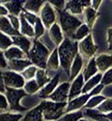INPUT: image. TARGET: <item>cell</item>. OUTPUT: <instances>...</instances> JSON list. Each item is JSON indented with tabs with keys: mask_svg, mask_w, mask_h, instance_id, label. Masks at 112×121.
Returning <instances> with one entry per match:
<instances>
[{
	"mask_svg": "<svg viewBox=\"0 0 112 121\" xmlns=\"http://www.w3.org/2000/svg\"><path fill=\"white\" fill-rule=\"evenodd\" d=\"M84 19H85V22L90 28H93V26L95 25L96 23V21L99 17V13L98 11H96L95 9H93L92 7H87L85 10H84Z\"/></svg>",
	"mask_w": 112,
	"mask_h": 121,
	"instance_id": "27",
	"label": "cell"
},
{
	"mask_svg": "<svg viewBox=\"0 0 112 121\" xmlns=\"http://www.w3.org/2000/svg\"><path fill=\"white\" fill-rule=\"evenodd\" d=\"M104 0H92V3H91V7H92L93 9H95L96 11H98V10L100 9L101 3H103Z\"/></svg>",
	"mask_w": 112,
	"mask_h": 121,
	"instance_id": "47",
	"label": "cell"
},
{
	"mask_svg": "<svg viewBox=\"0 0 112 121\" xmlns=\"http://www.w3.org/2000/svg\"><path fill=\"white\" fill-rule=\"evenodd\" d=\"M104 116L109 120V121H112V112H108V113H104Z\"/></svg>",
	"mask_w": 112,
	"mask_h": 121,
	"instance_id": "50",
	"label": "cell"
},
{
	"mask_svg": "<svg viewBox=\"0 0 112 121\" xmlns=\"http://www.w3.org/2000/svg\"><path fill=\"white\" fill-rule=\"evenodd\" d=\"M70 88H71L70 82H61L56 87L53 93L48 97V99L50 101H52V102H56V103H65L69 100Z\"/></svg>",
	"mask_w": 112,
	"mask_h": 121,
	"instance_id": "9",
	"label": "cell"
},
{
	"mask_svg": "<svg viewBox=\"0 0 112 121\" xmlns=\"http://www.w3.org/2000/svg\"><path fill=\"white\" fill-rule=\"evenodd\" d=\"M84 84H85V79H84L83 74L81 73L74 80H72L71 88H70V94H69V101L82 94Z\"/></svg>",
	"mask_w": 112,
	"mask_h": 121,
	"instance_id": "11",
	"label": "cell"
},
{
	"mask_svg": "<svg viewBox=\"0 0 112 121\" xmlns=\"http://www.w3.org/2000/svg\"><path fill=\"white\" fill-rule=\"evenodd\" d=\"M4 55L8 61L10 60H15V59H24L28 58L27 53H25L23 50H21L19 48L16 46H12L4 52Z\"/></svg>",
	"mask_w": 112,
	"mask_h": 121,
	"instance_id": "21",
	"label": "cell"
},
{
	"mask_svg": "<svg viewBox=\"0 0 112 121\" xmlns=\"http://www.w3.org/2000/svg\"><path fill=\"white\" fill-rule=\"evenodd\" d=\"M11 0H0V4H2V5H5L7 4L8 2H10Z\"/></svg>",
	"mask_w": 112,
	"mask_h": 121,
	"instance_id": "51",
	"label": "cell"
},
{
	"mask_svg": "<svg viewBox=\"0 0 112 121\" xmlns=\"http://www.w3.org/2000/svg\"><path fill=\"white\" fill-rule=\"evenodd\" d=\"M78 121H90L89 119H85V118H81L80 120H78Z\"/></svg>",
	"mask_w": 112,
	"mask_h": 121,
	"instance_id": "52",
	"label": "cell"
},
{
	"mask_svg": "<svg viewBox=\"0 0 112 121\" xmlns=\"http://www.w3.org/2000/svg\"><path fill=\"white\" fill-rule=\"evenodd\" d=\"M104 85L103 83H100L99 85H97V86L92 90V91L89 93L90 97H92V96H97V95H100V93H101V91L104 90Z\"/></svg>",
	"mask_w": 112,
	"mask_h": 121,
	"instance_id": "45",
	"label": "cell"
},
{
	"mask_svg": "<svg viewBox=\"0 0 112 121\" xmlns=\"http://www.w3.org/2000/svg\"><path fill=\"white\" fill-rule=\"evenodd\" d=\"M23 118L21 113L5 112L0 114V121H20Z\"/></svg>",
	"mask_w": 112,
	"mask_h": 121,
	"instance_id": "37",
	"label": "cell"
},
{
	"mask_svg": "<svg viewBox=\"0 0 112 121\" xmlns=\"http://www.w3.org/2000/svg\"><path fill=\"white\" fill-rule=\"evenodd\" d=\"M3 79L6 87L16 89H22L26 82L21 74L10 71V70L3 72Z\"/></svg>",
	"mask_w": 112,
	"mask_h": 121,
	"instance_id": "6",
	"label": "cell"
},
{
	"mask_svg": "<svg viewBox=\"0 0 112 121\" xmlns=\"http://www.w3.org/2000/svg\"><path fill=\"white\" fill-rule=\"evenodd\" d=\"M46 2V0H24L23 11H27L39 16Z\"/></svg>",
	"mask_w": 112,
	"mask_h": 121,
	"instance_id": "18",
	"label": "cell"
},
{
	"mask_svg": "<svg viewBox=\"0 0 112 121\" xmlns=\"http://www.w3.org/2000/svg\"><path fill=\"white\" fill-rule=\"evenodd\" d=\"M90 34H91V28L86 23H82L72 35V40L76 42H80Z\"/></svg>",
	"mask_w": 112,
	"mask_h": 121,
	"instance_id": "29",
	"label": "cell"
},
{
	"mask_svg": "<svg viewBox=\"0 0 112 121\" xmlns=\"http://www.w3.org/2000/svg\"><path fill=\"white\" fill-rule=\"evenodd\" d=\"M8 68V60L4 55L3 50H0V70L7 69Z\"/></svg>",
	"mask_w": 112,
	"mask_h": 121,
	"instance_id": "44",
	"label": "cell"
},
{
	"mask_svg": "<svg viewBox=\"0 0 112 121\" xmlns=\"http://www.w3.org/2000/svg\"><path fill=\"white\" fill-rule=\"evenodd\" d=\"M101 83H103L104 86L112 84V68H110L109 70L105 73L103 74V79H101Z\"/></svg>",
	"mask_w": 112,
	"mask_h": 121,
	"instance_id": "40",
	"label": "cell"
},
{
	"mask_svg": "<svg viewBox=\"0 0 112 121\" xmlns=\"http://www.w3.org/2000/svg\"><path fill=\"white\" fill-rule=\"evenodd\" d=\"M106 39H107V49L112 50V27H109L106 31Z\"/></svg>",
	"mask_w": 112,
	"mask_h": 121,
	"instance_id": "46",
	"label": "cell"
},
{
	"mask_svg": "<svg viewBox=\"0 0 112 121\" xmlns=\"http://www.w3.org/2000/svg\"><path fill=\"white\" fill-rule=\"evenodd\" d=\"M22 14H23L24 17L26 18V21H27L30 24H32V25L34 26V24H35L36 22H37V19L39 18V16H38V15H35V14H33V13L27 12V11H23Z\"/></svg>",
	"mask_w": 112,
	"mask_h": 121,
	"instance_id": "41",
	"label": "cell"
},
{
	"mask_svg": "<svg viewBox=\"0 0 112 121\" xmlns=\"http://www.w3.org/2000/svg\"><path fill=\"white\" fill-rule=\"evenodd\" d=\"M105 99H106V97L101 94L97 95V96H92L88 100L87 104L85 105V108H97Z\"/></svg>",
	"mask_w": 112,
	"mask_h": 121,
	"instance_id": "33",
	"label": "cell"
},
{
	"mask_svg": "<svg viewBox=\"0 0 112 121\" xmlns=\"http://www.w3.org/2000/svg\"><path fill=\"white\" fill-rule=\"evenodd\" d=\"M48 36H49L50 40H51V42L57 47H59L65 40L63 30H62V28H61L60 24L57 23V22L54 23L48 29Z\"/></svg>",
	"mask_w": 112,
	"mask_h": 121,
	"instance_id": "14",
	"label": "cell"
},
{
	"mask_svg": "<svg viewBox=\"0 0 112 121\" xmlns=\"http://www.w3.org/2000/svg\"><path fill=\"white\" fill-rule=\"evenodd\" d=\"M0 31L9 35V36H17V35H20L19 31L16 30L12 23L10 22L8 17H0Z\"/></svg>",
	"mask_w": 112,
	"mask_h": 121,
	"instance_id": "24",
	"label": "cell"
},
{
	"mask_svg": "<svg viewBox=\"0 0 112 121\" xmlns=\"http://www.w3.org/2000/svg\"><path fill=\"white\" fill-rule=\"evenodd\" d=\"M99 72V69H98V66H97V63H96V57H92L91 59H89V61L87 63V65L85 66L84 70H83V77H84V79L85 82L88 80L89 78H91L92 77H94L95 75H97Z\"/></svg>",
	"mask_w": 112,
	"mask_h": 121,
	"instance_id": "25",
	"label": "cell"
},
{
	"mask_svg": "<svg viewBox=\"0 0 112 121\" xmlns=\"http://www.w3.org/2000/svg\"><path fill=\"white\" fill-rule=\"evenodd\" d=\"M50 52H49V49L45 46V44H43L39 40H35L27 56L33 65L41 69H46L47 59Z\"/></svg>",
	"mask_w": 112,
	"mask_h": 121,
	"instance_id": "2",
	"label": "cell"
},
{
	"mask_svg": "<svg viewBox=\"0 0 112 121\" xmlns=\"http://www.w3.org/2000/svg\"><path fill=\"white\" fill-rule=\"evenodd\" d=\"M97 49L98 46L95 44L93 36L91 34L88 35L85 39H83L82 41L78 42V52L82 57L91 59L92 57H94Z\"/></svg>",
	"mask_w": 112,
	"mask_h": 121,
	"instance_id": "7",
	"label": "cell"
},
{
	"mask_svg": "<svg viewBox=\"0 0 112 121\" xmlns=\"http://www.w3.org/2000/svg\"><path fill=\"white\" fill-rule=\"evenodd\" d=\"M46 31V26L44 25V23L41 21V18L39 17L37 19L36 23L34 24V32H35V40H39V38H41Z\"/></svg>",
	"mask_w": 112,
	"mask_h": 121,
	"instance_id": "38",
	"label": "cell"
},
{
	"mask_svg": "<svg viewBox=\"0 0 112 121\" xmlns=\"http://www.w3.org/2000/svg\"><path fill=\"white\" fill-rule=\"evenodd\" d=\"M90 99L89 94H81L72 100H70L67 105V112H76V110L81 109L85 105L87 104L88 100Z\"/></svg>",
	"mask_w": 112,
	"mask_h": 121,
	"instance_id": "12",
	"label": "cell"
},
{
	"mask_svg": "<svg viewBox=\"0 0 112 121\" xmlns=\"http://www.w3.org/2000/svg\"><path fill=\"white\" fill-rule=\"evenodd\" d=\"M8 16H9V12H8L6 6L0 4V17H8Z\"/></svg>",
	"mask_w": 112,
	"mask_h": 121,
	"instance_id": "49",
	"label": "cell"
},
{
	"mask_svg": "<svg viewBox=\"0 0 112 121\" xmlns=\"http://www.w3.org/2000/svg\"><path fill=\"white\" fill-rule=\"evenodd\" d=\"M101 79H103V74L98 73L94 77H92L88 80H86L84 87H83V90H82V94H89L97 85L101 83Z\"/></svg>",
	"mask_w": 112,
	"mask_h": 121,
	"instance_id": "26",
	"label": "cell"
},
{
	"mask_svg": "<svg viewBox=\"0 0 112 121\" xmlns=\"http://www.w3.org/2000/svg\"><path fill=\"white\" fill-rule=\"evenodd\" d=\"M23 4L24 0H11L10 2L5 4L9 15H13L19 17L20 14L23 12Z\"/></svg>",
	"mask_w": 112,
	"mask_h": 121,
	"instance_id": "23",
	"label": "cell"
},
{
	"mask_svg": "<svg viewBox=\"0 0 112 121\" xmlns=\"http://www.w3.org/2000/svg\"><path fill=\"white\" fill-rule=\"evenodd\" d=\"M61 67L60 64V58H59V53H58V48H54L49 54V57L47 59V64H46V69L51 70V71H56L58 68Z\"/></svg>",
	"mask_w": 112,
	"mask_h": 121,
	"instance_id": "28",
	"label": "cell"
},
{
	"mask_svg": "<svg viewBox=\"0 0 112 121\" xmlns=\"http://www.w3.org/2000/svg\"><path fill=\"white\" fill-rule=\"evenodd\" d=\"M39 17L41 18V21H42V22L46 26V28L49 29L54 23H56L57 16H56L55 8L46 1L44 7L42 8V10H41Z\"/></svg>",
	"mask_w": 112,
	"mask_h": 121,
	"instance_id": "8",
	"label": "cell"
},
{
	"mask_svg": "<svg viewBox=\"0 0 112 121\" xmlns=\"http://www.w3.org/2000/svg\"><path fill=\"white\" fill-rule=\"evenodd\" d=\"M12 46H14L12 37L0 31V50L5 52L6 49L11 48Z\"/></svg>",
	"mask_w": 112,
	"mask_h": 121,
	"instance_id": "34",
	"label": "cell"
},
{
	"mask_svg": "<svg viewBox=\"0 0 112 121\" xmlns=\"http://www.w3.org/2000/svg\"><path fill=\"white\" fill-rule=\"evenodd\" d=\"M19 19H20V29H19V33L28 37V38H35V32H34V26L32 24H30L26 18L24 17L23 14L21 13L19 16Z\"/></svg>",
	"mask_w": 112,
	"mask_h": 121,
	"instance_id": "22",
	"label": "cell"
},
{
	"mask_svg": "<svg viewBox=\"0 0 112 121\" xmlns=\"http://www.w3.org/2000/svg\"><path fill=\"white\" fill-rule=\"evenodd\" d=\"M98 112H101V113H108V112H112V98H107L101 103L97 108Z\"/></svg>",
	"mask_w": 112,
	"mask_h": 121,
	"instance_id": "36",
	"label": "cell"
},
{
	"mask_svg": "<svg viewBox=\"0 0 112 121\" xmlns=\"http://www.w3.org/2000/svg\"><path fill=\"white\" fill-rule=\"evenodd\" d=\"M84 112L81 109L72 112H66L62 117L59 119V121H78L81 118H83Z\"/></svg>",
	"mask_w": 112,
	"mask_h": 121,
	"instance_id": "31",
	"label": "cell"
},
{
	"mask_svg": "<svg viewBox=\"0 0 112 121\" xmlns=\"http://www.w3.org/2000/svg\"><path fill=\"white\" fill-rule=\"evenodd\" d=\"M23 89H24V91H25L27 94L33 95V94H35V93H37V92L40 91L41 87L39 86L37 80L34 78V79L27 80V82H25V84H24Z\"/></svg>",
	"mask_w": 112,
	"mask_h": 121,
	"instance_id": "32",
	"label": "cell"
},
{
	"mask_svg": "<svg viewBox=\"0 0 112 121\" xmlns=\"http://www.w3.org/2000/svg\"><path fill=\"white\" fill-rule=\"evenodd\" d=\"M6 91V86L4 84V79H3V72L0 71V92L4 93Z\"/></svg>",
	"mask_w": 112,
	"mask_h": 121,
	"instance_id": "48",
	"label": "cell"
},
{
	"mask_svg": "<svg viewBox=\"0 0 112 121\" xmlns=\"http://www.w3.org/2000/svg\"><path fill=\"white\" fill-rule=\"evenodd\" d=\"M57 13L59 14V24L63 32L69 34L71 37L75 32V30L83 23L76 16L72 15L65 9L62 11H57Z\"/></svg>",
	"mask_w": 112,
	"mask_h": 121,
	"instance_id": "4",
	"label": "cell"
},
{
	"mask_svg": "<svg viewBox=\"0 0 112 121\" xmlns=\"http://www.w3.org/2000/svg\"><path fill=\"white\" fill-rule=\"evenodd\" d=\"M59 78H60L59 75H55L53 78H51L49 82H47L44 87L40 89L39 97L42 99H48V97L53 93L56 87L59 85Z\"/></svg>",
	"mask_w": 112,
	"mask_h": 121,
	"instance_id": "13",
	"label": "cell"
},
{
	"mask_svg": "<svg viewBox=\"0 0 112 121\" xmlns=\"http://www.w3.org/2000/svg\"><path fill=\"white\" fill-rule=\"evenodd\" d=\"M8 18L10 22L12 23L13 27L17 30V31H19L20 29V19H19V17H17V16H13V15H9L8 16Z\"/></svg>",
	"mask_w": 112,
	"mask_h": 121,
	"instance_id": "42",
	"label": "cell"
},
{
	"mask_svg": "<svg viewBox=\"0 0 112 121\" xmlns=\"http://www.w3.org/2000/svg\"><path fill=\"white\" fill-rule=\"evenodd\" d=\"M35 79L37 80L39 86L42 88V87H44L47 82H50L51 78H50V77L47 75L46 69H41V68H39L38 71H37V74H36Z\"/></svg>",
	"mask_w": 112,
	"mask_h": 121,
	"instance_id": "30",
	"label": "cell"
},
{
	"mask_svg": "<svg viewBox=\"0 0 112 121\" xmlns=\"http://www.w3.org/2000/svg\"><path fill=\"white\" fill-rule=\"evenodd\" d=\"M43 114L46 121H56L59 120L67 112L68 102L65 103H56L52 101L44 100L42 103Z\"/></svg>",
	"mask_w": 112,
	"mask_h": 121,
	"instance_id": "3",
	"label": "cell"
},
{
	"mask_svg": "<svg viewBox=\"0 0 112 121\" xmlns=\"http://www.w3.org/2000/svg\"><path fill=\"white\" fill-rule=\"evenodd\" d=\"M82 68H83V57L78 53L76 55V57L75 58L74 62L72 63V66H71V69H70L69 78L71 82L74 80L79 74H81Z\"/></svg>",
	"mask_w": 112,
	"mask_h": 121,
	"instance_id": "19",
	"label": "cell"
},
{
	"mask_svg": "<svg viewBox=\"0 0 112 121\" xmlns=\"http://www.w3.org/2000/svg\"><path fill=\"white\" fill-rule=\"evenodd\" d=\"M12 40H13V44L14 46L19 48L21 50L25 53L28 54V52H30V49H31L32 46H33V43L30 41V39L28 37H25L23 35H17V36H13L12 37Z\"/></svg>",
	"mask_w": 112,
	"mask_h": 121,
	"instance_id": "17",
	"label": "cell"
},
{
	"mask_svg": "<svg viewBox=\"0 0 112 121\" xmlns=\"http://www.w3.org/2000/svg\"><path fill=\"white\" fill-rule=\"evenodd\" d=\"M44 114H43V108L42 105H38L34 108L30 109L29 112L23 116L21 121H44Z\"/></svg>",
	"mask_w": 112,
	"mask_h": 121,
	"instance_id": "20",
	"label": "cell"
},
{
	"mask_svg": "<svg viewBox=\"0 0 112 121\" xmlns=\"http://www.w3.org/2000/svg\"><path fill=\"white\" fill-rule=\"evenodd\" d=\"M57 48H58L61 67L69 74L72 63L74 62L76 55L79 53L78 52V42L74 41V40L70 38H65L63 43L59 47H57Z\"/></svg>",
	"mask_w": 112,
	"mask_h": 121,
	"instance_id": "1",
	"label": "cell"
},
{
	"mask_svg": "<svg viewBox=\"0 0 112 121\" xmlns=\"http://www.w3.org/2000/svg\"><path fill=\"white\" fill-rule=\"evenodd\" d=\"M38 67L35 66V65H31V66H29L27 67L24 71L21 73L22 77L24 78V79L26 80H30V79H34L36 78V74H37V71H38Z\"/></svg>",
	"mask_w": 112,
	"mask_h": 121,
	"instance_id": "35",
	"label": "cell"
},
{
	"mask_svg": "<svg viewBox=\"0 0 112 121\" xmlns=\"http://www.w3.org/2000/svg\"><path fill=\"white\" fill-rule=\"evenodd\" d=\"M46 1L50 5H52L55 8L56 11H62V10H64L66 3H67L66 0H46Z\"/></svg>",
	"mask_w": 112,
	"mask_h": 121,
	"instance_id": "39",
	"label": "cell"
},
{
	"mask_svg": "<svg viewBox=\"0 0 112 121\" xmlns=\"http://www.w3.org/2000/svg\"><path fill=\"white\" fill-rule=\"evenodd\" d=\"M96 63L100 73H105L112 68V55L108 53H101L96 56Z\"/></svg>",
	"mask_w": 112,
	"mask_h": 121,
	"instance_id": "16",
	"label": "cell"
},
{
	"mask_svg": "<svg viewBox=\"0 0 112 121\" xmlns=\"http://www.w3.org/2000/svg\"><path fill=\"white\" fill-rule=\"evenodd\" d=\"M91 3H92V0H68L65 10L75 16L80 15L83 14L84 10L87 7L91 6Z\"/></svg>",
	"mask_w": 112,
	"mask_h": 121,
	"instance_id": "10",
	"label": "cell"
},
{
	"mask_svg": "<svg viewBox=\"0 0 112 121\" xmlns=\"http://www.w3.org/2000/svg\"><path fill=\"white\" fill-rule=\"evenodd\" d=\"M5 95L9 102V108L13 112H25L26 108L20 105V100L24 96L27 95V93L24 91V89H16V88H9L6 87Z\"/></svg>",
	"mask_w": 112,
	"mask_h": 121,
	"instance_id": "5",
	"label": "cell"
},
{
	"mask_svg": "<svg viewBox=\"0 0 112 121\" xmlns=\"http://www.w3.org/2000/svg\"><path fill=\"white\" fill-rule=\"evenodd\" d=\"M9 108V102L6 95L0 92V109H8Z\"/></svg>",
	"mask_w": 112,
	"mask_h": 121,
	"instance_id": "43",
	"label": "cell"
},
{
	"mask_svg": "<svg viewBox=\"0 0 112 121\" xmlns=\"http://www.w3.org/2000/svg\"><path fill=\"white\" fill-rule=\"evenodd\" d=\"M32 65V62L30 61V59L24 58V59H15V60H10L8 61V69L10 71L17 72L21 74L24 70Z\"/></svg>",
	"mask_w": 112,
	"mask_h": 121,
	"instance_id": "15",
	"label": "cell"
}]
</instances>
